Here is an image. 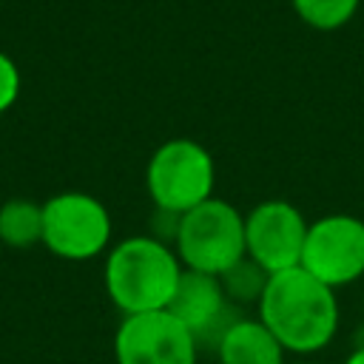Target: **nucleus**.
<instances>
[{
    "label": "nucleus",
    "instance_id": "1",
    "mask_svg": "<svg viewBox=\"0 0 364 364\" xmlns=\"http://www.w3.org/2000/svg\"><path fill=\"white\" fill-rule=\"evenodd\" d=\"M256 316L284 353L307 358L333 344L341 324V304L333 287L296 264L267 276Z\"/></svg>",
    "mask_w": 364,
    "mask_h": 364
},
{
    "label": "nucleus",
    "instance_id": "2",
    "mask_svg": "<svg viewBox=\"0 0 364 364\" xmlns=\"http://www.w3.org/2000/svg\"><path fill=\"white\" fill-rule=\"evenodd\" d=\"M182 262L173 245L154 233H136L108 247L102 284L111 304L122 316L168 310L182 276Z\"/></svg>",
    "mask_w": 364,
    "mask_h": 364
},
{
    "label": "nucleus",
    "instance_id": "3",
    "mask_svg": "<svg viewBox=\"0 0 364 364\" xmlns=\"http://www.w3.org/2000/svg\"><path fill=\"white\" fill-rule=\"evenodd\" d=\"M173 250L185 270L222 276L245 259V213L219 196L185 210L176 225Z\"/></svg>",
    "mask_w": 364,
    "mask_h": 364
},
{
    "label": "nucleus",
    "instance_id": "4",
    "mask_svg": "<svg viewBox=\"0 0 364 364\" xmlns=\"http://www.w3.org/2000/svg\"><path fill=\"white\" fill-rule=\"evenodd\" d=\"M216 165L210 151L191 139L173 136L156 145L145 165V191L156 210L185 213L213 196Z\"/></svg>",
    "mask_w": 364,
    "mask_h": 364
},
{
    "label": "nucleus",
    "instance_id": "5",
    "mask_svg": "<svg viewBox=\"0 0 364 364\" xmlns=\"http://www.w3.org/2000/svg\"><path fill=\"white\" fill-rule=\"evenodd\" d=\"M108 208L82 191H63L43 202V247L65 262H88L111 247Z\"/></svg>",
    "mask_w": 364,
    "mask_h": 364
},
{
    "label": "nucleus",
    "instance_id": "6",
    "mask_svg": "<svg viewBox=\"0 0 364 364\" xmlns=\"http://www.w3.org/2000/svg\"><path fill=\"white\" fill-rule=\"evenodd\" d=\"M299 264L333 290L364 279V219L327 213L307 222Z\"/></svg>",
    "mask_w": 364,
    "mask_h": 364
},
{
    "label": "nucleus",
    "instance_id": "7",
    "mask_svg": "<svg viewBox=\"0 0 364 364\" xmlns=\"http://www.w3.org/2000/svg\"><path fill=\"white\" fill-rule=\"evenodd\" d=\"M114 361L117 364H196V336L171 313H134L122 316L114 330Z\"/></svg>",
    "mask_w": 364,
    "mask_h": 364
},
{
    "label": "nucleus",
    "instance_id": "8",
    "mask_svg": "<svg viewBox=\"0 0 364 364\" xmlns=\"http://www.w3.org/2000/svg\"><path fill=\"white\" fill-rule=\"evenodd\" d=\"M304 236L307 219L287 199H262L245 213V253L267 273L296 267Z\"/></svg>",
    "mask_w": 364,
    "mask_h": 364
},
{
    "label": "nucleus",
    "instance_id": "9",
    "mask_svg": "<svg viewBox=\"0 0 364 364\" xmlns=\"http://www.w3.org/2000/svg\"><path fill=\"white\" fill-rule=\"evenodd\" d=\"M168 310L196 336L199 347L202 344L213 347L222 330L236 316H242L239 307L228 301L219 276L199 273V270H182Z\"/></svg>",
    "mask_w": 364,
    "mask_h": 364
},
{
    "label": "nucleus",
    "instance_id": "10",
    "mask_svg": "<svg viewBox=\"0 0 364 364\" xmlns=\"http://www.w3.org/2000/svg\"><path fill=\"white\" fill-rule=\"evenodd\" d=\"M210 350L219 364H287L284 347L259 316H236Z\"/></svg>",
    "mask_w": 364,
    "mask_h": 364
},
{
    "label": "nucleus",
    "instance_id": "11",
    "mask_svg": "<svg viewBox=\"0 0 364 364\" xmlns=\"http://www.w3.org/2000/svg\"><path fill=\"white\" fill-rule=\"evenodd\" d=\"M0 242L26 250L43 242V202L14 196L0 205Z\"/></svg>",
    "mask_w": 364,
    "mask_h": 364
},
{
    "label": "nucleus",
    "instance_id": "12",
    "mask_svg": "<svg viewBox=\"0 0 364 364\" xmlns=\"http://www.w3.org/2000/svg\"><path fill=\"white\" fill-rule=\"evenodd\" d=\"M267 270H262L253 259H239L233 267H228L222 276H219V282H222V290H225V296H228V301L230 304H236V307H247V304H259V299H262V290H264V284H267Z\"/></svg>",
    "mask_w": 364,
    "mask_h": 364
},
{
    "label": "nucleus",
    "instance_id": "13",
    "mask_svg": "<svg viewBox=\"0 0 364 364\" xmlns=\"http://www.w3.org/2000/svg\"><path fill=\"white\" fill-rule=\"evenodd\" d=\"M290 6L304 26L316 31H338L355 17L361 0H290Z\"/></svg>",
    "mask_w": 364,
    "mask_h": 364
},
{
    "label": "nucleus",
    "instance_id": "14",
    "mask_svg": "<svg viewBox=\"0 0 364 364\" xmlns=\"http://www.w3.org/2000/svg\"><path fill=\"white\" fill-rule=\"evenodd\" d=\"M20 88H23V77L17 63L6 51H0V114H6L17 102Z\"/></svg>",
    "mask_w": 364,
    "mask_h": 364
},
{
    "label": "nucleus",
    "instance_id": "15",
    "mask_svg": "<svg viewBox=\"0 0 364 364\" xmlns=\"http://www.w3.org/2000/svg\"><path fill=\"white\" fill-rule=\"evenodd\" d=\"M344 364H364V341H358V344H355V347L347 353Z\"/></svg>",
    "mask_w": 364,
    "mask_h": 364
},
{
    "label": "nucleus",
    "instance_id": "16",
    "mask_svg": "<svg viewBox=\"0 0 364 364\" xmlns=\"http://www.w3.org/2000/svg\"><path fill=\"white\" fill-rule=\"evenodd\" d=\"M287 364H313V361H307V358H299V361H287Z\"/></svg>",
    "mask_w": 364,
    "mask_h": 364
},
{
    "label": "nucleus",
    "instance_id": "17",
    "mask_svg": "<svg viewBox=\"0 0 364 364\" xmlns=\"http://www.w3.org/2000/svg\"><path fill=\"white\" fill-rule=\"evenodd\" d=\"M361 307H364V296H361Z\"/></svg>",
    "mask_w": 364,
    "mask_h": 364
}]
</instances>
